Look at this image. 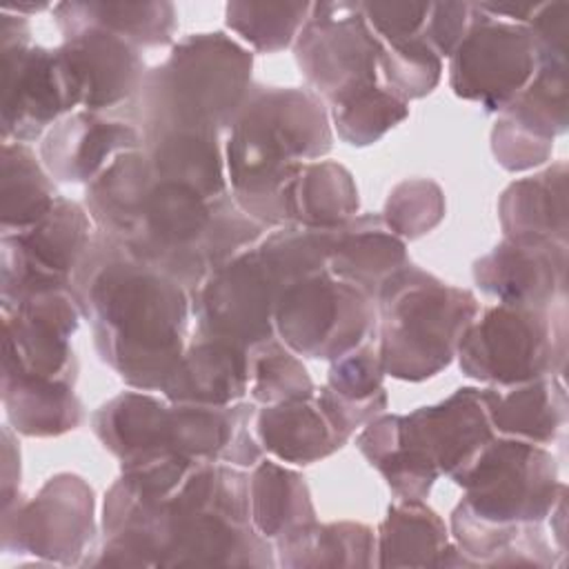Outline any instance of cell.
<instances>
[{
	"mask_svg": "<svg viewBox=\"0 0 569 569\" xmlns=\"http://www.w3.org/2000/svg\"><path fill=\"white\" fill-rule=\"evenodd\" d=\"M567 422V393L560 376L513 385L502 393L496 389L491 425L507 438L547 445L558 438Z\"/></svg>",
	"mask_w": 569,
	"mask_h": 569,
	"instance_id": "28",
	"label": "cell"
},
{
	"mask_svg": "<svg viewBox=\"0 0 569 569\" xmlns=\"http://www.w3.org/2000/svg\"><path fill=\"white\" fill-rule=\"evenodd\" d=\"M53 13L64 38L82 29H100L136 47H162L176 31L171 2H60Z\"/></svg>",
	"mask_w": 569,
	"mask_h": 569,
	"instance_id": "25",
	"label": "cell"
},
{
	"mask_svg": "<svg viewBox=\"0 0 569 569\" xmlns=\"http://www.w3.org/2000/svg\"><path fill=\"white\" fill-rule=\"evenodd\" d=\"M480 11L491 18H509L516 24L529 22L540 2H476Z\"/></svg>",
	"mask_w": 569,
	"mask_h": 569,
	"instance_id": "48",
	"label": "cell"
},
{
	"mask_svg": "<svg viewBox=\"0 0 569 569\" xmlns=\"http://www.w3.org/2000/svg\"><path fill=\"white\" fill-rule=\"evenodd\" d=\"M376 325V298L329 271L287 284L273 307V331L293 353L313 360H336L369 342Z\"/></svg>",
	"mask_w": 569,
	"mask_h": 569,
	"instance_id": "7",
	"label": "cell"
},
{
	"mask_svg": "<svg viewBox=\"0 0 569 569\" xmlns=\"http://www.w3.org/2000/svg\"><path fill=\"white\" fill-rule=\"evenodd\" d=\"M505 238H540L567 244V164L511 182L498 202Z\"/></svg>",
	"mask_w": 569,
	"mask_h": 569,
	"instance_id": "24",
	"label": "cell"
},
{
	"mask_svg": "<svg viewBox=\"0 0 569 569\" xmlns=\"http://www.w3.org/2000/svg\"><path fill=\"white\" fill-rule=\"evenodd\" d=\"M382 49L360 2H313L293 47L313 93L331 107L376 84Z\"/></svg>",
	"mask_w": 569,
	"mask_h": 569,
	"instance_id": "8",
	"label": "cell"
},
{
	"mask_svg": "<svg viewBox=\"0 0 569 569\" xmlns=\"http://www.w3.org/2000/svg\"><path fill=\"white\" fill-rule=\"evenodd\" d=\"M407 262L405 240L387 227L382 216L365 213L336 229L327 271L376 298L385 280Z\"/></svg>",
	"mask_w": 569,
	"mask_h": 569,
	"instance_id": "21",
	"label": "cell"
},
{
	"mask_svg": "<svg viewBox=\"0 0 569 569\" xmlns=\"http://www.w3.org/2000/svg\"><path fill=\"white\" fill-rule=\"evenodd\" d=\"M442 518L422 500H398L378 529V567H438L447 549Z\"/></svg>",
	"mask_w": 569,
	"mask_h": 569,
	"instance_id": "33",
	"label": "cell"
},
{
	"mask_svg": "<svg viewBox=\"0 0 569 569\" xmlns=\"http://www.w3.org/2000/svg\"><path fill=\"white\" fill-rule=\"evenodd\" d=\"M565 305L531 309L493 305L482 309L458 345L465 376L487 385L513 387L565 369Z\"/></svg>",
	"mask_w": 569,
	"mask_h": 569,
	"instance_id": "5",
	"label": "cell"
},
{
	"mask_svg": "<svg viewBox=\"0 0 569 569\" xmlns=\"http://www.w3.org/2000/svg\"><path fill=\"white\" fill-rule=\"evenodd\" d=\"M167 425L169 407L142 389L111 398L91 416L96 438L120 462L153 449H169Z\"/></svg>",
	"mask_w": 569,
	"mask_h": 569,
	"instance_id": "27",
	"label": "cell"
},
{
	"mask_svg": "<svg viewBox=\"0 0 569 569\" xmlns=\"http://www.w3.org/2000/svg\"><path fill=\"white\" fill-rule=\"evenodd\" d=\"M156 173L144 151L120 153L93 182L87 187V209L96 222V231L109 240L122 238L140 204L153 184Z\"/></svg>",
	"mask_w": 569,
	"mask_h": 569,
	"instance_id": "30",
	"label": "cell"
},
{
	"mask_svg": "<svg viewBox=\"0 0 569 569\" xmlns=\"http://www.w3.org/2000/svg\"><path fill=\"white\" fill-rule=\"evenodd\" d=\"M460 553L471 565H553L551 547L538 525H496L471 516L462 505L451 513Z\"/></svg>",
	"mask_w": 569,
	"mask_h": 569,
	"instance_id": "29",
	"label": "cell"
},
{
	"mask_svg": "<svg viewBox=\"0 0 569 569\" xmlns=\"http://www.w3.org/2000/svg\"><path fill=\"white\" fill-rule=\"evenodd\" d=\"M71 282L100 360L133 389H162L184 351L187 287L98 231Z\"/></svg>",
	"mask_w": 569,
	"mask_h": 569,
	"instance_id": "1",
	"label": "cell"
},
{
	"mask_svg": "<svg viewBox=\"0 0 569 569\" xmlns=\"http://www.w3.org/2000/svg\"><path fill=\"white\" fill-rule=\"evenodd\" d=\"M316 393L302 360L276 336L249 347V396L258 405H278Z\"/></svg>",
	"mask_w": 569,
	"mask_h": 569,
	"instance_id": "38",
	"label": "cell"
},
{
	"mask_svg": "<svg viewBox=\"0 0 569 569\" xmlns=\"http://www.w3.org/2000/svg\"><path fill=\"white\" fill-rule=\"evenodd\" d=\"M378 69H382L387 89L409 102L411 98H422L433 91L440 80L442 60L418 36L407 42L385 44Z\"/></svg>",
	"mask_w": 569,
	"mask_h": 569,
	"instance_id": "41",
	"label": "cell"
},
{
	"mask_svg": "<svg viewBox=\"0 0 569 569\" xmlns=\"http://www.w3.org/2000/svg\"><path fill=\"white\" fill-rule=\"evenodd\" d=\"M149 164L160 180L193 189L207 200L227 193L224 158L218 133L167 129L142 138Z\"/></svg>",
	"mask_w": 569,
	"mask_h": 569,
	"instance_id": "23",
	"label": "cell"
},
{
	"mask_svg": "<svg viewBox=\"0 0 569 569\" xmlns=\"http://www.w3.org/2000/svg\"><path fill=\"white\" fill-rule=\"evenodd\" d=\"M542 64H567V40H569V2H545L536 9L527 24Z\"/></svg>",
	"mask_w": 569,
	"mask_h": 569,
	"instance_id": "45",
	"label": "cell"
},
{
	"mask_svg": "<svg viewBox=\"0 0 569 569\" xmlns=\"http://www.w3.org/2000/svg\"><path fill=\"white\" fill-rule=\"evenodd\" d=\"M473 20L471 2H438L431 4L420 38L442 58L451 56L465 38Z\"/></svg>",
	"mask_w": 569,
	"mask_h": 569,
	"instance_id": "46",
	"label": "cell"
},
{
	"mask_svg": "<svg viewBox=\"0 0 569 569\" xmlns=\"http://www.w3.org/2000/svg\"><path fill=\"white\" fill-rule=\"evenodd\" d=\"M309 11L311 2H229L224 18L256 51L273 53L296 40Z\"/></svg>",
	"mask_w": 569,
	"mask_h": 569,
	"instance_id": "39",
	"label": "cell"
},
{
	"mask_svg": "<svg viewBox=\"0 0 569 569\" xmlns=\"http://www.w3.org/2000/svg\"><path fill=\"white\" fill-rule=\"evenodd\" d=\"M282 567H371L376 536L362 522L316 520L276 540Z\"/></svg>",
	"mask_w": 569,
	"mask_h": 569,
	"instance_id": "34",
	"label": "cell"
},
{
	"mask_svg": "<svg viewBox=\"0 0 569 569\" xmlns=\"http://www.w3.org/2000/svg\"><path fill=\"white\" fill-rule=\"evenodd\" d=\"M2 402L11 429L49 438L80 427L84 411L71 382L33 376H2Z\"/></svg>",
	"mask_w": 569,
	"mask_h": 569,
	"instance_id": "26",
	"label": "cell"
},
{
	"mask_svg": "<svg viewBox=\"0 0 569 569\" xmlns=\"http://www.w3.org/2000/svg\"><path fill=\"white\" fill-rule=\"evenodd\" d=\"M93 533V491L76 473H58L33 498L2 507V549L9 553L82 565Z\"/></svg>",
	"mask_w": 569,
	"mask_h": 569,
	"instance_id": "10",
	"label": "cell"
},
{
	"mask_svg": "<svg viewBox=\"0 0 569 569\" xmlns=\"http://www.w3.org/2000/svg\"><path fill=\"white\" fill-rule=\"evenodd\" d=\"M496 389L462 387L447 400L398 418V442L425 453L456 480L496 438L491 402Z\"/></svg>",
	"mask_w": 569,
	"mask_h": 569,
	"instance_id": "15",
	"label": "cell"
},
{
	"mask_svg": "<svg viewBox=\"0 0 569 569\" xmlns=\"http://www.w3.org/2000/svg\"><path fill=\"white\" fill-rule=\"evenodd\" d=\"M56 64L69 113L104 111L136 96L144 82L138 47L100 29H82L56 49Z\"/></svg>",
	"mask_w": 569,
	"mask_h": 569,
	"instance_id": "14",
	"label": "cell"
},
{
	"mask_svg": "<svg viewBox=\"0 0 569 569\" xmlns=\"http://www.w3.org/2000/svg\"><path fill=\"white\" fill-rule=\"evenodd\" d=\"M362 16L382 44H398L422 33L429 2H360Z\"/></svg>",
	"mask_w": 569,
	"mask_h": 569,
	"instance_id": "44",
	"label": "cell"
},
{
	"mask_svg": "<svg viewBox=\"0 0 569 569\" xmlns=\"http://www.w3.org/2000/svg\"><path fill=\"white\" fill-rule=\"evenodd\" d=\"M336 229L282 224L278 231L269 233L256 249L284 289L296 280L327 271Z\"/></svg>",
	"mask_w": 569,
	"mask_h": 569,
	"instance_id": "37",
	"label": "cell"
},
{
	"mask_svg": "<svg viewBox=\"0 0 569 569\" xmlns=\"http://www.w3.org/2000/svg\"><path fill=\"white\" fill-rule=\"evenodd\" d=\"M453 482L465 489L460 505L496 525H540L565 491L547 449L507 436H496Z\"/></svg>",
	"mask_w": 569,
	"mask_h": 569,
	"instance_id": "6",
	"label": "cell"
},
{
	"mask_svg": "<svg viewBox=\"0 0 569 569\" xmlns=\"http://www.w3.org/2000/svg\"><path fill=\"white\" fill-rule=\"evenodd\" d=\"M407 116L409 102L389 91L387 87L378 84L331 107V118L338 136L353 147L373 144Z\"/></svg>",
	"mask_w": 569,
	"mask_h": 569,
	"instance_id": "40",
	"label": "cell"
},
{
	"mask_svg": "<svg viewBox=\"0 0 569 569\" xmlns=\"http://www.w3.org/2000/svg\"><path fill=\"white\" fill-rule=\"evenodd\" d=\"M89 218L60 196L33 227L2 233V300L40 284L71 282L96 236Z\"/></svg>",
	"mask_w": 569,
	"mask_h": 569,
	"instance_id": "13",
	"label": "cell"
},
{
	"mask_svg": "<svg viewBox=\"0 0 569 569\" xmlns=\"http://www.w3.org/2000/svg\"><path fill=\"white\" fill-rule=\"evenodd\" d=\"M322 100L298 87H251L229 127L224 169L233 200L260 224H289L287 196L305 162L331 149Z\"/></svg>",
	"mask_w": 569,
	"mask_h": 569,
	"instance_id": "2",
	"label": "cell"
},
{
	"mask_svg": "<svg viewBox=\"0 0 569 569\" xmlns=\"http://www.w3.org/2000/svg\"><path fill=\"white\" fill-rule=\"evenodd\" d=\"M280 289L258 249L242 251L193 289L198 336L244 349L273 338V307Z\"/></svg>",
	"mask_w": 569,
	"mask_h": 569,
	"instance_id": "12",
	"label": "cell"
},
{
	"mask_svg": "<svg viewBox=\"0 0 569 569\" xmlns=\"http://www.w3.org/2000/svg\"><path fill=\"white\" fill-rule=\"evenodd\" d=\"M538 140L553 142L567 129V64H542L529 84L500 111Z\"/></svg>",
	"mask_w": 569,
	"mask_h": 569,
	"instance_id": "36",
	"label": "cell"
},
{
	"mask_svg": "<svg viewBox=\"0 0 569 569\" xmlns=\"http://www.w3.org/2000/svg\"><path fill=\"white\" fill-rule=\"evenodd\" d=\"M253 405H171L167 447L200 462L256 467L260 442L251 436Z\"/></svg>",
	"mask_w": 569,
	"mask_h": 569,
	"instance_id": "19",
	"label": "cell"
},
{
	"mask_svg": "<svg viewBox=\"0 0 569 569\" xmlns=\"http://www.w3.org/2000/svg\"><path fill=\"white\" fill-rule=\"evenodd\" d=\"M371 467L385 476L398 500H425L438 476H442L425 453L400 442H396V447L378 458Z\"/></svg>",
	"mask_w": 569,
	"mask_h": 569,
	"instance_id": "43",
	"label": "cell"
},
{
	"mask_svg": "<svg viewBox=\"0 0 569 569\" xmlns=\"http://www.w3.org/2000/svg\"><path fill=\"white\" fill-rule=\"evenodd\" d=\"M82 316L73 282L40 284L2 300V376H33L73 385L76 353L69 338Z\"/></svg>",
	"mask_w": 569,
	"mask_h": 569,
	"instance_id": "9",
	"label": "cell"
},
{
	"mask_svg": "<svg viewBox=\"0 0 569 569\" xmlns=\"http://www.w3.org/2000/svg\"><path fill=\"white\" fill-rule=\"evenodd\" d=\"M449 84L458 98L502 111L538 71V56L527 24L487 16L473 4V20L449 56Z\"/></svg>",
	"mask_w": 569,
	"mask_h": 569,
	"instance_id": "11",
	"label": "cell"
},
{
	"mask_svg": "<svg viewBox=\"0 0 569 569\" xmlns=\"http://www.w3.org/2000/svg\"><path fill=\"white\" fill-rule=\"evenodd\" d=\"M251 67L253 56L222 31L182 38L138 91L142 138L167 129H229L251 89Z\"/></svg>",
	"mask_w": 569,
	"mask_h": 569,
	"instance_id": "3",
	"label": "cell"
},
{
	"mask_svg": "<svg viewBox=\"0 0 569 569\" xmlns=\"http://www.w3.org/2000/svg\"><path fill=\"white\" fill-rule=\"evenodd\" d=\"M289 224L336 229L358 211V189L351 173L333 160L305 162L291 180Z\"/></svg>",
	"mask_w": 569,
	"mask_h": 569,
	"instance_id": "32",
	"label": "cell"
},
{
	"mask_svg": "<svg viewBox=\"0 0 569 569\" xmlns=\"http://www.w3.org/2000/svg\"><path fill=\"white\" fill-rule=\"evenodd\" d=\"M376 307L382 369L411 382L445 369L462 333L480 313V302L471 291L447 284L409 262L385 280Z\"/></svg>",
	"mask_w": 569,
	"mask_h": 569,
	"instance_id": "4",
	"label": "cell"
},
{
	"mask_svg": "<svg viewBox=\"0 0 569 569\" xmlns=\"http://www.w3.org/2000/svg\"><path fill=\"white\" fill-rule=\"evenodd\" d=\"M49 171L38 162L24 142H2L0 173V216L2 233H13L40 222L56 200Z\"/></svg>",
	"mask_w": 569,
	"mask_h": 569,
	"instance_id": "35",
	"label": "cell"
},
{
	"mask_svg": "<svg viewBox=\"0 0 569 569\" xmlns=\"http://www.w3.org/2000/svg\"><path fill=\"white\" fill-rule=\"evenodd\" d=\"M2 142H29L69 113L58 76L56 49L29 40L0 42Z\"/></svg>",
	"mask_w": 569,
	"mask_h": 569,
	"instance_id": "16",
	"label": "cell"
},
{
	"mask_svg": "<svg viewBox=\"0 0 569 569\" xmlns=\"http://www.w3.org/2000/svg\"><path fill=\"white\" fill-rule=\"evenodd\" d=\"M249 513L253 529L269 542L316 520L305 478L271 460H260L249 476Z\"/></svg>",
	"mask_w": 569,
	"mask_h": 569,
	"instance_id": "31",
	"label": "cell"
},
{
	"mask_svg": "<svg viewBox=\"0 0 569 569\" xmlns=\"http://www.w3.org/2000/svg\"><path fill=\"white\" fill-rule=\"evenodd\" d=\"M473 280L502 305L553 309L565 305L567 244L540 238H505L476 260Z\"/></svg>",
	"mask_w": 569,
	"mask_h": 569,
	"instance_id": "17",
	"label": "cell"
},
{
	"mask_svg": "<svg viewBox=\"0 0 569 569\" xmlns=\"http://www.w3.org/2000/svg\"><path fill=\"white\" fill-rule=\"evenodd\" d=\"M160 391L173 405H233L249 393V349L198 336Z\"/></svg>",
	"mask_w": 569,
	"mask_h": 569,
	"instance_id": "20",
	"label": "cell"
},
{
	"mask_svg": "<svg viewBox=\"0 0 569 569\" xmlns=\"http://www.w3.org/2000/svg\"><path fill=\"white\" fill-rule=\"evenodd\" d=\"M253 429L267 451L293 465L327 458L349 440L331 422L316 393L260 409Z\"/></svg>",
	"mask_w": 569,
	"mask_h": 569,
	"instance_id": "22",
	"label": "cell"
},
{
	"mask_svg": "<svg viewBox=\"0 0 569 569\" xmlns=\"http://www.w3.org/2000/svg\"><path fill=\"white\" fill-rule=\"evenodd\" d=\"M445 216V193L427 178H411L393 187L385 204L387 227L402 240L429 233Z\"/></svg>",
	"mask_w": 569,
	"mask_h": 569,
	"instance_id": "42",
	"label": "cell"
},
{
	"mask_svg": "<svg viewBox=\"0 0 569 569\" xmlns=\"http://www.w3.org/2000/svg\"><path fill=\"white\" fill-rule=\"evenodd\" d=\"M2 507H9L11 502H16L18 498H13V493H18V478H20V453L13 447V433L11 427L2 429Z\"/></svg>",
	"mask_w": 569,
	"mask_h": 569,
	"instance_id": "47",
	"label": "cell"
},
{
	"mask_svg": "<svg viewBox=\"0 0 569 569\" xmlns=\"http://www.w3.org/2000/svg\"><path fill=\"white\" fill-rule=\"evenodd\" d=\"M142 144V133L127 122L107 120L96 111L62 116L42 138L44 169L64 182H93L120 153Z\"/></svg>",
	"mask_w": 569,
	"mask_h": 569,
	"instance_id": "18",
	"label": "cell"
}]
</instances>
